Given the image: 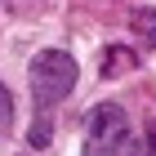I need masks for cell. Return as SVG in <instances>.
Listing matches in <instances>:
<instances>
[{"mask_svg": "<svg viewBox=\"0 0 156 156\" xmlns=\"http://www.w3.org/2000/svg\"><path fill=\"white\" fill-rule=\"evenodd\" d=\"M85 156H134V134L129 120L116 103H103V107L89 112V125H85Z\"/></svg>", "mask_w": 156, "mask_h": 156, "instance_id": "6da1fadb", "label": "cell"}, {"mask_svg": "<svg viewBox=\"0 0 156 156\" xmlns=\"http://www.w3.org/2000/svg\"><path fill=\"white\" fill-rule=\"evenodd\" d=\"M76 89V58L62 49H45L31 58V94L40 107H54Z\"/></svg>", "mask_w": 156, "mask_h": 156, "instance_id": "7a4b0ae2", "label": "cell"}, {"mask_svg": "<svg viewBox=\"0 0 156 156\" xmlns=\"http://www.w3.org/2000/svg\"><path fill=\"white\" fill-rule=\"evenodd\" d=\"M138 67V58H134V49H107L103 54V76H125V72H134Z\"/></svg>", "mask_w": 156, "mask_h": 156, "instance_id": "3957f363", "label": "cell"}, {"mask_svg": "<svg viewBox=\"0 0 156 156\" xmlns=\"http://www.w3.org/2000/svg\"><path fill=\"white\" fill-rule=\"evenodd\" d=\"M129 27H134V36H143L147 45H156V9H134Z\"/></svg>", "mask_w": 156, "mask_h": 156, "instance_id": "277c9868", "label": "cell"}, {"mask_svg": "<svg viewBox=\"0 0 156 156\" xmlns=\"http://www.w3.org/2000/svg\"><path fill=\"white\" fill-rule=\"evenodd\" d=\"M9 120H13V103H9V89L0 85V129H9Z\"/></svg>", "mask_w": 156, "mask_h": 156, "instance_id": "5b68a950", "label": "cell"}, {"mask_svg": "<svg viewBox=\"0 0 156 156\" xmlns=\"http://www.w3.org/2000/svg\"><path fill=\"white\" fill-rule=\"evenodd\" d=\"M31 143H36V147H45V143H49V120H40V116H36V125H31Z\"/></svg>", "mask_w": 156, "mask_h": 156, "instance_id": "8992f818", "label": "cell"}, {"mask_svg": "<svg viewBox=\"0 0 156 156\" xmlns=\"http://www.w3.org/2000/svg\"><path fill=\"white\" fill-rule=\"evenodd\" d=\"M147 147H152V152H156V116L147 120Z\"/></svg>", "mask_w": 156, "mask_h": 156, "instance_id": "52a82bcc", "label": "cell"}]
</instances>
